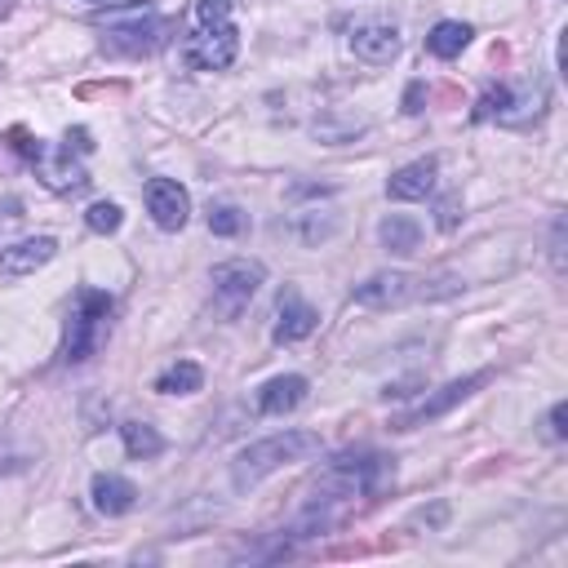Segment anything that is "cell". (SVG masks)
Returning a JSON list of instances; mask_svg holds the SVG:
<instances>
[{"mask_svg": "<svg viewBox=\"0 0 568 568\" xmlns=\"http://www.w3.org/2000/svg\"><path fill=\"white\" fill-rule=\"evenodd\" d=\"M391 480H396L391 457H383V453H347L320 476V485H315L320 502L315 506L347 511V506H356V498H377Z\"/></svg>", "mask_w": 568, "mask_h": 568, "instance_id": "cell-1", "label": "cell"}, {"mask_svg": "<svg viewBox=\"0 0 568 568\" xmlns=\"http://www.w3.org/2000/svg\"><path fill=\"white\" fill-rule=\"evenodd\" d=\"M462 289L457 275H409V271H377L364 284H356L351 298L369 311H391L404 302H436V298H453Z\"/></svg>", "mask_w": 568, "mask_h": 568, "instance_id": "cell-2", "label": "cell"}, {"mask_svg": "<svg viewBox=\"0 0 568 568\" xmlns=\"http://www.w3.org/2000/svg\"><path fill=\"white\" fill-rule=\"evenodd\" d=\"M311 453H320V436L315 431H275V436H267V440L235 453L231 480H235V489H254L267 476H275V470L294 466V462H307Z\"/></svg>", "mask_w": 568, "mask_h": 568, "instance_id": "cell-3", "label": "cell"}, {"mask_svg": "<svg viewBox=\"0 0 568 568\" xmlns=\"http://www.w3.org/2000/svg\"><path fill=\"white\" fill-rule=\"evenodd\" d=\"M107 315H112V294H103V289H80L76 294L72 320H67V343H63L67 364H85L93 356L99 334L107 328Z\"/></svg>", "mask_w": 568, "mask_h": 568, "instance_id": "cell-4", "label": "cell"}, {"mask_svg": "<svg viewBox=\"0 0 568 568\" xmlns=\"http://www.w3.org/2000/svg\"><path fill=\"white\" fill-rule=\"evenodd\" d=\"M262 280H267L262 262H249V258L218 262V267H214V275H209L218 311H222L227 320H235V315H241V311L254 302V294H258V284H262Z\"/></svg>", "mask_w": 568, "mask_h": 568, "instance_id": "cell-5", "label": "cell"}, {"mask_svg": "<svg viewBox=\"0 0 568 568\" xmlns=\"http://www.w3.org/2000/svg\"><path fill=\"white\" fill-rule=\"evenodd\" d=\"M235 54H241V31L227 23H201L196 36H186L182 44V59L192 72H227L235 63Z\"/></svg>", "mask_w": 568, "mask_h": 568, "instance_id": "cell-6", "label": "cell"}, {"mask_svg": "<svg viewBox=\"0 0 568 568\" xmlns=\"http://www.w3.org/2000/svg\"><path fill=\"white\" fill-rule=\"evenodd\" d=\"M546 107V89L542 85H498L489 89L480 107H476V120H502V125H525V120H538Z\"/></svg>", "mask_w": 568, "mask_h": 568, "instance_id": "cell-7", "label": "cell"}, {"mask_svg": "<svg viewBox=\"0 0 568 568\" xmlns=\"http://www.w3.org/2000/svg\"><path fill=\"white\" fill-rule=\"evenodd\" d=\"M31 169H36V178L50 186V192H59V196H72V192H85L89 186V173H85V165L72 156V147H36V156L27 160Z\"/></svg>", "mask_w": 568, "mask_h": 568, "instance_id": "cell-8", "label": "cell"}, {"mask_svg": "<svg viewBox=\"0 0 568 568\" xmlns=\"http://www.w3.org/2000/svg\"><path fill=\"white\" fill-rule=\"evenodd\" d=\"M485 383H489V373H470V377H457V383L440 387L431 400H417L409 413H400V417H396V431H413V426H422V422H436L440 413H449L453 404H462L470 391H480Z\"/></svg>", "mask_w": 568, "mask_h": 568, "instance_id": "cell-9", "label": "cell"}, {"mask_svg": "<svg viewBox=\"0 0 568 568\" xmlns=\"http://www.w3.org/2000/svg\"><path fill=\"white\" fill-rule=\"evenodd\" d=\"M147 214L160 231H182L186 218H192V196H186L173 178H152L147 182Z\"/></svg>", "mask_w": 568, "mask_h": 568, "instance_id": "cell-10", "label": "cell"}, {"mask_svg": "<svg viewBox=\"0 0 568 568\" xmlns=\"http://www.w3.org/2000/svg\"><path fill=\"white\" fill-rule=\"evenodd\" d=\"M275 328H271V338L284 347V343H302L315 334V324H320V311L298 294V289H284L280 294V311H275Z\"/></svg>", "mask_w": 568, "mask_h": 568, "instance_id": "cell-11", "label": "cell"}, {"mask_svg": "<svg viewBox=\"0 0 568 568\" xmlns=\"http://www.w3.org/2000/svg\"><path fill=\"white\" fill-rule=\"evenodd\" d=\"M169 36V23L165 18H152V14H142L138 23H120L107 31V50L112 54H152L160 50Z\"/></svg>", "mask_w": 568, "mask_h": 568, "instance_id": "cell-12", "label": "cell"}, {"mask_svg": "<svg viewBox=\"0 0 568 568\" xmlns=\"http://www.w3.org/2000/svg\"><path fill=\"white\" fill-rule=\"evenodd\" d=\"M351 50H356L360 63L383 67V63H391L400 54V27L396 23H364L351 36Z\"/></svg>", "mask_w": 568, "mask_h": 568, "instance_id": "cell-13", "label": "cell"}, {"mask_svg": "<svg viewBox=\"0 0 568 568\" xmlns=\"http://www.w3.org/2000/svg\"><path fill=\"white\" fill-rule=\"evenodd\" d=\"M54 254H59L54 235H31V241H18V245H10V249H0V275H10V280L31 275V271H40L44 262H54Z\"/></svg>", "mask_w": 568, "mask_h": 568, "instance_id": "cell-14", "label": "cell"}, {"mask_svg": "<svg viewBox=\"0 0 568 568\" xmlns=\"http://www.w3.org/2000/svg\"><path fill=\"white\" fill-rule=\"evenodd\" d=\"M307 377L302 373H280L271 377V383L258 387V413L262 417H284V413H294L302 400H307Z\"/></svg>", "mask_w": 568, "mask_h": 568, "instance_id": "cell-15", "label": "cell"}, {"mask_svg": "<svg viewBox=\"0 0 568 568\" xmlns=\"http://www.w3.org/2000/svg\"><path fill=\"white\" fill-rule=\"evenodd\" d=\"M436 178H440V160L426 156V160H413L404 169H396L387 178V196L391 201H426L436 192Z\"/></svg>", "mask_w": 568, "mask_h": 568, "instance_id": "cell-16", "label": "cell"}, {"mask_svg": "<svg viewBox=\"0 0 568 568\" xmlns=\"http://www.w3.org/2000/svg\"><path fill=\"white\" fill-rule=\"evenodd\" d=\"M93 506L103 515H129L138 506V489L125 476H93Z\"/></svg>", "mask_w": 568, "mask_h": 568, "instance_id": "cell-17", "label": "cell"}, {"mask_svg": "<svg viewBox=\"0 0 568 568\" xmlns=\"http://www.w3.org/2000/svg\"><path fill=\"white\" fill-rule=\"evenodd\" d=\"M377 241H383L396 258H409L422 245V222L409 218V214H391V218H383V227H377Z\"/></svg>", "mask_w": 568, "mask_h": 568, "instance_id": "cell-18", "label": "cell"}, {"mask_svg": "<svg viewBox=\"0 0 568 568\" xmlns=\"http://www.w3.org/2000/svg\"><path fill=\"white\" fill-rule=\"evenodd\" d=\"M205 387V369L196 360H178L156 377V391L160 396H196Z\"/></svg>", "mask_w": 568, "mask_h": 568, "instance_id": "cell-19", "label": "cell"}, {"mask_svg": "<svg viewBox=\"0 0 568 568\" xmlns=\"http://www.w3.org/2000/svg\"><path fill=\"white\" fill-rule=\"evenodd\" d=\"M470 36H476V31H470L466 23L444 18V23L431 27V36H426V50H431L436 59H457V54L466 50V44H470Z\"/></svg>", "mask_w": 568, "mask_h": 568, "instance_id": "cell-20", "label": "cell"}, {"mask_svg": "<svg viewBox=\"0 0 568 568\" xmlns=\"http://www.w3.org/2000/svg\"><path fill=\"white\" fill-rule=\"evenodd\" d=\"M120 440H125V453L129 457H156L165 449V436L156 431L152 422H125L120 426Z\"/></svg>", "mask_w": 568, "mask_h": 568, "instance_id": "cell-21", "label": "cell"}, {"mask_svg": "<svg viewBox=\"0 0 568 568\" xmlns=\"http://www.w3.org/2000/svg\"><path fill=\"white\" fill-rule=\"evenodd\" d=\"M120 222H125V214H120L116 201H99V205H89V214H85V227L99 231V235H116Z\"/></svg>", "mask_w": 568, "mask_h": 568, "instance_id": "cell-22", "label": "cell"}, {"mask_svg": "<svg viewBox=\"0 0 568 568\" xmlns=\"http://www.w3.org/2000/svg\"><path fill=\"white\" fill-rule=\"evenodd\" d=\"M245 227H249V218L235 209V205H214V209H209V231H214V235H241Z\"/></svg>", "mask_w": 568, "mask_h": 568, "instance_id": "cell-23", "label": "cell"}, {"mask_svg": "<svg viewBox=\"0 0 568 568\" xmlns=\"http://www.w3.org/2000/svg\"><path fill=\"white\" fill-rule=\"evenodd\" d=\"M196 18H201V23H227V18H231V0H201Z\"/></svg>", "mask_w": 568, "mask_h": 568, "instance_id": "cell-24", "label": "cell"}, {"mask_svg": "<svg viewBox=\"0 0 568 568\" xmlns=\"http://www.w3.org/2000/svg\"><path fill=\"white\" fill-rule=\"evenodd\" d=\"M436 214H440V218H436V222H440V231H453V227L462 222V196H444Z\"/></svg>", "mask_w": 568, "mask_h": 568, "instance_id": "cell-25", "label": "cell"}, {"mask_svg": "<svg viewBox=\"0 0 568 568\" xmlns=\"http://www.w3.org/2000/svg\"><path fill=\"white\" fill-rule=\"evenodd\" d=\"M564 422H568V404L559 400V404L551 409V436H555V440H564V436H568V426H564Z\"/></svg>", "mask_w": 568, "mask_h": 568, "instance_id": "cell-26", "label": "cell"}, {"mask_svg": "<svg viewBox=\"0 0 568 568\" xmlns=\"http://www.w3.org/2000/svg\"><path fill=\"white\" fill-rule=\"evenodd\" d=\"M67 147H72L76 156L93 152V142H89V129H67Z\"/></svg>", "mask_w": 568, "mask_h": 568, "instance_id": "cell-27", "label": "cell"}, {"mask_svg": "<svg viewBox=\"0 0 568 568\" xmlns=\"http://www.w3.org/2000/svg\"><path fill=\"white\" fill-rule=\"evenodd\" d=\"M404 112H409V116H417V112H422V80H413V85H409V93H404Z\"/></svg>", "mask_w": 568, "mask_h": 568, "instance_id": "cell-28", "label": "cell"}, {"mask_svg": "<svg viewBox=\"0 0 568 568\" xmlns=\"http://www.w3.org/2000/svg\"><path fill=\"white\" fill-rule=\"evenodd\" d=\"M551 258H555V271H564V222H555V241H551Z\"/></svg>", "mask_w": 568, "mask_h": 568, "instance_id": "cell-29", "label": "cell"}, {"mask_svg": "<svg viewBox=\"0 0 568 568\" xmlns=\"http://www.w3.org/2000/svg\"><path fill=\"white\" fill-rule=\"evenodd\" d=\"M85 5H107V10H125V5H133V0H85Z\"/></svg>", "mask_w": 568, "mask_h": 568, "instance_id": "cell-30", "label": "cell"}]
</instances>
